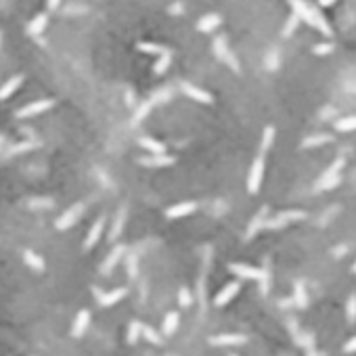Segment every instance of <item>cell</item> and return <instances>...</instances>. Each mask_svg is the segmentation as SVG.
Instances as JSON below:
<instances>
[{"instance_id":"4dcf8cb0","label":"cell","mask_w":356,"mask_h":356,"mask_svg":"<svg viewBox=\"0 0 356 356\" xmlns=\"http://www.w3.org/2000/svg\"><path fill=\"white\" fill-rule=\"evenodd\" d=\"M143 336V323L141 321H130L128 325V344H137Z\"/></svg>"},{"instance_id":"bcb514c9","label":"cell","mask_w":356,"mask_h":356,"mask_svg":"<svg viewBox=\"0 0 356 356\" xmlns=\"http://www.w3.org/2000/svg\"><path fill=\"white\" fill-rule=\"evenodd\" d=\"M338 0H319V5L321 7H331V5H336Z\"/></svg>"},{"instance_id":"6da1fadb","label":"cell","mask_w":356,"mask_h":356,"mask_svg":"<svg viewBox=\"0 0 356 356\" xmlns=\"http://www.w3.org/2000/svg\"><path fill=\"white\" fill-rule=\"evenodd\" d=\"M289 5H292L294 13H296L300 19H304L308 26H313L315 30H319V32L325 34V36H331V26L327 24L325 15H323L319 9L310 7L306 0H289Z\"/></svg>"},{"instance_id":"ba28073f","label":"cell","mask_w":356,"mask_h":356,"mask_svg":"<svg viewBox=\"0 0 356 356\" xmlns=\"http://www.w3.org/2000/svg\"><path fill=\"white\" fill-rule=\"evenodd\" d=\"M208 344L214 348H231V346L248 344V338L243 336V333H220V336H212L208 340Z\"/></svg>"},{"instance_id":"30bf717a","label":"cell","mask_w":356,"mask_h":356,"mask_svg":"<svg viewBox=\"0 0 356 356\" xmlns=\"http://www.w3.org/2000/svg\"><path fill=\"white\" fill-rule=\"evenodd\" d=\"M174 162H176V158L168 153H149L147 158L139 160V164L145 168H166V166H172Z\"/></svg>"},{"instance_id":"83f0119b","label":"cell","mask_w":356,"mask_h":356,"mask_svg":"<svg viewBox=\"0 0 356 356\" xmlns=\"http://www.w3.org/2000/svg\"><path fill=\"white\" fill-rule=\"evenodd\" d=\"M24 260H26V264L30 266V269H34V271H44V266H47V264H44V260L36 254V252H32V250H26L24 252Z\"/></svg>"},{"instance_id":"60d3db41","label":"cell","mask_w":356,"mask_h":356,"mask_svg":"<svg viewBox=\"0 0 356 356\" xmlns=\"http://www.w3.org/2000/svg\"><path fill=\"white\" fill-rule=\"evenodd\" d=\"M34 147H36V143H21V145H17V147L9 149V153H11V155H17V153H24V151H30V149H34Z\"/></svg>"},{"instance_id":"7c38bea8","label":"cell","mask_w":356,"mask_h":356,"mask_svg":"<svg viewBox=\"0 0 356 356\" xmlns=\"http://www.w3.org/2000/svg\"><path fill=\"white\" fill-rule=\"evenodd\" d=\"M266 220H269V208L258 210V214H254V218L250 220V225H248L246 239H254L262 229H266Z\"/></svg>"},{"instance_id":"ffe728a7","label":"cell","mask_w":356,"mask_h":356,"mask_svg":"<svg viewBox=\"0 0 356 356\" xmlns=\"http://www.w3.org/2000/svg\"><path fill=\"white\" fill-rule=\"evenodd\" d=\"M47 26H49V15L47 13H38L30 24H28V28H26V32L30 34V36H40L44 30H47Z\"/></svg>"},{"instance_id":"1f68e13d","label":"cell","mask_w":356,"mask_h":356,"mask_svg":"<svg viewBox=\"0 0 356 356\" xmlns=\"http://www.w3.org/2000/svg\"><path fill=\"white\" fill-rule=\"evenodd\" d=\"M275 143V126H266L264 128V135H262V145H260V153L269 151Z\"/></svg>"},{"instance_id":"74e56055","label":"cell","mask_w":356,"mask_h":356,"mask_svg":"<svg viewBox=\"0 0 356 356\" xmlns=\"http://www.w3.org/2000/svg\"><path fill=\"white\" fill-rule=\"evenodd\" d=\"M313 53L319 55V57H321V55H323V57H325V55H331V53H333V44H331V42H319V44H315V47H313Z\"/></svg>"},{"instance_id":"836d02e7","label":"cell","mask_w":356,"mask_h":356,"mask_svg":"<svg viewBox=\"0 0 356 356\" xmlns=\"http://www.w3.org/2000/svg\"><path fill=\"white\" fill-rule=\"evenodd\" d=\"M170 63H172V53H166V55H162L160 59H158V63L153 65V72L158 74V76H162L168 68H170Z\"/></svg>"},{"instance_id":"c3c4849f","label":"cell","mask_w":356,"mask_h":356,"mask_svg":"<svg viewBox=\"0 0 356 356\" xmlns=\"http://www.w3.org/2000/svg\"><path fill=\"white\" fill-rule=\"evenodd\" d=\"M350 271H352V273H354V275H356V262H354V264H352V269H350Z\"/></svg>"},{"instance_id":"f35d334b","label":"cell","mask_w":356,"mask_h":356,"mask_svg":"<svg viewBox=\"0 0 356 356\" xmlns=\"http://www.w3.org/2000/svg\"><path fill=\"white\" fill-rule=\"evenodd\" d=\"M346 317L348 321H354L356 319V294H352L348 298V304H346Z\"/></svg>"},{"instance_id":"f6af8a7d","label":"cell","mask_w":356,"mask_h":356,"mask_svg":"<svg viewBox=\"0 0 356 356\" xmlns=\"http://www.w3.org/2000/svg\"><path fill=\"white\" fill-rule=\"evenodd\" d=\"M346 254V248L342 246V248H336V250H333V256H336V258H342Z\"/></svg>"},{"instance_id":"3957f363","label":"cell","mask_w":356,"mask_h":356,"mask_svg":"<svg viewBox=\"0 0 356 356\" xmlns=\"http://www.w3.org/2000/svg\"><path fill=\"white\" fill-rule=\"evenodd\" d=\"M344 166H346V158H344V155H340V158L321 174V178H319L317 185H319L321 189H325V191H327V189H333V187L340 183V172L344 170Z\"/></svg>"},{"instance_id":"277c9868","label":"cell","mask_w":356,"mask_h":356,"mask_svg":"<svg viewBox=\"0 0 356 356\" xmlns=\"http://www.w3.org/2000/svg\"><path fill=\"white\" fill-rule=\"evenodd\" d=\"M306 218V212L302 210H287V212H279L277 216H269L266 220V229H273V231H279L283 229L285 225H292V222H300Z\"/></svg>"},{"instance_id":"603a6c76","label":"cell","mask_w":356,"mask_h":356,"mask_svg":"<svg viewBox=\"0 0 356 356\" xmlns=\"http://www.w3.org/2000/svg\"><path fill=\"white\" fill-rule=\"evenodd\" d=\"M139 51L145 53V55H153V57H162L166 53H172L170 49L162 47V44H155V42H141L139 44Z\"/></svg>"},{"instance_id":"52a82bcc","label":"cell","mask_w":356,"mask_h":356,"mask_svg":"<svg viewBox=\"0 0 356 356\" xmlns=\"http://www.w3.org/2000/svg\"><path fill=\"white\" fill-rule=\"evenodd\" d=\"M214 51H216V57H218L220 61H225L235 74L239 72V61H237V57L231 53V49H229V44H227V38H225V36H220V38L214 40Z\"/></svg>"},{"instance_id":"cb8c5ba5","label":"cell","mask_w":356,"mask_h":356,"mask_svg":"<svg viewBox=\"0 0 356 356\" xmlns=\"http://www.w3.org/2000/svg\"><path fill=\"white\" fill-rule=\"evenodd\" d=\"M302 350H306V352H313L315 350V346H317V342H315V336H313V333H310V331H304L302 329V333H300V336L294 340Z\"/></svg>"},{"instance_id":"e575fe53","label":"cell","mask_w":356,"mask_h":356,"mask_svg":"<svg viewBox=\"0 0 356 356\" xmlns=\"http://www.w3.org/2000/svg\"><path fill=\"white\" fill-rule=\"evenodd\" d=\"M300 17L296 15V13H292V15H289V19H287V24H285V28H283V36L285 38H289V36H292L296 30H298V26H300Z\"/></svg>"},{"instance_id":"2e32d148","label":"cell","mask_w":356,"mask_h":356,"mask_svg":"<svg viewBox=\"0 0 356 356\" xmlns=\"http://www.w3.org/2000/svg\"><path fill=\"white\" fill-rule=\"evenodd\" d=\"M195 210H197V204L195 202H181V204H174L172 208L166 210V218H170V220L185 218V216L193 214Z\"/></svg>"},{"instance_id":"8d00e7d4","label":"cell","mask_w":356,"mask_h":356,"mask_svg":"<svg viewBox=\"0 0 356 356\" xmlns=\"http://www.w3.org/2000/svg\"><path fill=\"white\" fill-rule=\"evenodd\" d=\"M178 302H181L183 308H189L193 304V292L187 287H181V292H178Z\"/></svg>"},{"instance_id":"7402d4cb","label":"cell","mask_w":356,"mask_h":356,"mask_svg":"<svg viewBox=\"0 0 356 356\" xmlns=\"http://www.w3.org/2000/svg\"><path fill=\"white\" fill-rule=\"evenodd\" d=\"M24 84V76H13L11 80H7L3 86H0V101H5V99H9L17 88Z\"/></svg>"},{"instance_id":"44dd1931","label":"cell","mask_w":356,"mask_h":356,"mask_svg":"<svg viewBox=\"0 0 356 356\" xmlns=\"http://www.w3.org/2000/svg\"><path fill=\"white\" fill-rule=\"evenodd\" d=\"M178 325H181V315L176 313V310H170L164 319V325H162V333L166 338H172L174 333L178 331Z\"/></svg>"},{"instance_id":"d6986e66","label":"cell","mask_w":356,"mask_h":356,"mask_svg":"<svg viewBox=\"0 0 356 356\" xmlns=\"http://www.w3.org/2000/svg\"><path fill=\"white\" fill-rule=\"evenodd\" d=\"M220 24H222V17L216 15V13H210V15H204L197 21V30L208 34V32H214L216 28H220Z\"/></svg>"},{"instance_id":"8992f818","label":"cell","mask_w":356,"mask_h":356,"mask_svg":"<svg viewBox=\"0 0 356 356\" xmlns=\"http://www.w3.org/2000/svg\"><path fill=\"white\" fill-rule=\"evenodd\" d=\"M53 105H55V101H53V99H40V101H32V103H28L26 107L17 109L15 118H19V120L34 118V116H38V114H44V111H49Z\"/></svg>"},{"instance_id":"7bdbcfd3","label":"cell","mask_w":356,"mask_h":356,"mask_svg":"<svg viewBox=\"0 0 356 356\" xmlns=\"http://www.w3.org/2000/svg\"><path fill=\"white\" fill-rule=\"evenodd\" d=\"M344 352L346 354H352V352H356V338H350L346 344H344Z\"/></svg>"},{"instance_id":"d6a6232c","label":"cell","mask_w":356,"mask_h":356,"mask_svg":"<svg viewBox=\"0 0 356 356\" xmlns=\"http://www.w3.org/2000/svg\"><path fill=\"white\" fill-rule=\"evenodd\" d=\"M336 130L338 132H352L356 130V116H348V118H342L336 122Z\"/></svg>"},{"instance_id":"d4e9b609","label":"cell","mask_w":356,"mask_h":356,"mask_svg":"<svg viewBox=\"0 0 356 356\" xmlns=\"http://www.w3.org/2000/svg\"><path fill=\"white\" fill-rule=\"evenodd\" d=\"M143 338L149 344H153V346H162L164 344V333H160L158 329H153L149 325H143Z\"/></svg>"},{"instance_id":"5b68a950","label":"cell","mask_w":356,"mask_h":356,"mask_svg":"<svg viewBox=\"0 0 356 356\" xmlns=\"http://www.w3.org/2000/svg\"><path fill=\"white\" fill-rule=\"evenodd\" d=\"M84 210H86V206L82 204V202H78V204H74L70 210H65L59 218H57V222H55V227H57V231H68V229H72L76 222L82 218V214H84Z\"/></svg>"},{"instance_id":"b9f144b4","label":"cell","mask_w":356,"mask_h":356,"mask_svg":"<svg viewBox=\"0 0 356 356\" xmlns=\"http://www.w3.org/2000/svg\"><path fill=\"white\" fill-rule=\"evenodd\" d=\"M53 202L51 199H32L30 202V208H51Z\"/></svg>"},{"instance_id":"f1b7e54d","label":"cell","mask_w":356,"mask_h":356,"mask_svg":"<svg viewBox=\"0 0 356 356\" xmlns=\"http://www.w3.org/2000/svg\"><path fill=\"white\" fill-rule=\"evenodd\" d=\"M331 141H333V137H329V135H313V137H306V139L302 141V147H304V149L321 147V145H327V143H331Z\"/></svg>"},{"instance_id":"f546056e","label":"cell","mask_w":356,"mask_h":356,"mask_svg":"<svg viewBox=\"0 0 356 356\" xmlns=\"http://www.w3.org/2000/svg\"><path fill=\"white\" fill-rule=\"evenodd\" d=\"M151 107H153V101H145V103H141L137 109H135V116H132V126H137V124H141L147 116H149V111H151Z\"/></svg>"},{"instance_id":"7dc6e473","label":"cell","mask_w":356,"mask_h":356,"mask_svg":"<svg viewBox=\"0 0 356 356\" xmlns=\"http://www.w3.org/2000/svg\"><path fill=\"white\" fill-rule=\"evenodd\" d=\"M306 356H323V352H317V350H313V352H308Z\"/></svg>"},{"instance_id":"4fadbf2b","label":"cell","mask_w":356,"mask_h":356,"mask_svg":"<svg viewBox=\"0 0 356 356\" xmlns=\"http://www.w3.org/2000/svg\"><path fill=\"white\" fill-rule=\"evenodd\" d=\"M181 91H183L187 97H191L193 101H197V103H206V105H212V103H214V97H212L208 91H204V88L195 86V84L185 82V84L181 86Z\"/></svg>"},{"instance_id":"8fae6325","label":"cell","mask_w":356,"mask_h":356,"mask_svg":"<svg viewBox=\"0 0 356 356\" xmlns=\"http://www.w3.org/2000/svg\"><path fill=\"white\" fill-rule=\"evenodd\" d=\"M239 289H241V285L237 283V281H233V283H227L225 287L220 289V292L214 296V306H218V308H222V306H227L229 302H233L235 300V296L239 294Z\"/></svg>"},{"instance_id":"ab89813d","label":"cell","mask_w":356,"mask_h":356,"mask_svg":"<svg viewBox=\"0 0 356 356\" xmlns=\"http://www.w3.org/2000/svg\"><path fill=\"white\" fill-rule=\"evenodd\" d=\"M170 97H172V91H170V88H166V91L155 93V95L151 97V101H153V103H164V101H168Z\"/></svg>"},{"instance_id":"ee69618b","label":"cell","mask_w":356,"mask_h":356,"mask_svg":"<svg viewBox=\"0 0 356 356\" xmlns=\"http://www.w3.org/2000/svg\"><path fill=\"white\" fill-rule=\"evenodd\" d=\"M49 3V11H57L61 7V0H47Z\"/></svg>"},{"instance_id":"4316f807","label":"cell","mask_w":356,"mask_h":356,"mask_svg":"<svg viewBox=\"0 0 356 356\" xmlns=\"http://www.w3.org/2000/svg\"><path fill=\"white\" fill-rule=\"evenodd\" d=\"M294 302L300 308L308 306V292H306V287H304L302 281H296V285H294Z\"/></svg>"},{"instance_id":"7a4b0ae2","label":"cell","mask_w":356,"mask_h":356,"mask_svg":"<svg viewBox=\"0 0 356 356\" xmlns=\"http://www.w3.org/2000/svg\"><path fill=\"white\" fill-rule=\"evenodd\" d=\"M264 170H266V162H264V153H260L258 158L252 162L250 166V174H248V193L256 195L262 187L264 181Z\"/></svg>"},{"instance_id":"5bb4252c","label":"cell","mask_w":356,"mask_h":356,"mask_svg":"<svg viewBox=\"0 0 356 356\" xmlns=\"http://www.w3.org/2000/svg\"><path fill=\"white\" fill-rule=\"evenodd\" d=\"M124 254H126V246H116L114 250L109 252V256L105 258V262L101 264V273H103V275H109V273L120 264V260L124 258Z\"/></svg>"},{"instance_id":"484cf974","label":"cell","mask_w":356,"mask_h":356,"mask_svg":"<svg viewBox=\"0 0 356 356\" xmlns=\"http://www.w3.org/2000/svg\"><path fill=\"white\" fill-rule=\"evenodd\" d=\"M139 145H141L143 149H147L149 153H166V145L160 143V141H155V139H151V137L139 139Z\"/></svg>"},{"instance_id":"e0dca14e","label":"cell","mask_w":356,"mask_h":356,"mask_svg":"<svg viewBox=\"0 0 356 356\" xmlns=\"http://www.w3.org/2000/svg\"><path fill=\"white\" fill-rule=\"evenodd\" d=\"M126 218H128V208L122 206L118 210L116 218H114V225H111V229H109V241H118V237L122 235V231L126 227Z\"/></svg>"},{"instance_id":"d590c367","label":"cell","mask_w":356,"mask_h":356,"mask_svg":"<svg viewBox=\"0 0 356 356\" xmlns=\"http://www.w3.org/2000/svg\"><path fill=\"white\" fill-rule=\"evenodd\" d=\"M126 271H128V277L130 279H137L139 277V258L135 254H130L126 258Z\"/></svg>"},{"instance_id":"681fc988","label":"cell","mask_w":356,"mask_h":356,"mask_svg":"<svg viewBox=\"0 0 356 356\" xmlns=\"http://www.w3.org/2000/svg\"><path fill=\"white\" fill-rule=\"evenodd\" d=\"M231 356H237V354H231Z\"/></svg>"},{"instance_id":"9c48e42d","label":"cell","mask_w":356,"mask_h":356,"mask_svg":"<svg viewBox=\"0 0 356 356\" xmlns=\"http://www.w3.org/2000/svg\"><path fill=\"white\" fill-rule=\"evenodd\" d=\"M93 294H95V298H97V302H99L101 306L109 308V306L118 304L120 300H124L126 294H128V289H126V287H118V289H111V292H101V289L93 287Z\"/></svg>"},{"instance_id":"ac0fdd59","label":"cell","mask_w":356,"mask_h":356,"mask_svg":"<svg viewBox=\"0 0 356 356\" xmlns=\"http://www.w3.org/2000/svg\"><path fill=\"white\" fill-rule=\"evenodd\" d=\"M88 325H91V310H80L78 313V317H76V321H74V325H72V336L74 338H82L84 333H86V329H88Z\"/></svg>"},{"instance_id":"9a60e30c","label":"cell","mask_w":356,"mask_h":356,"mask_svg":"<svg viewBox=\"0 0 356 356\" xmlns=\"http://www.w3.org/2000/svg\"><path fill=\"white\" fill-rule=\"evenodd\" d=\"M103 229H105V216H99V218L95 220V225L91 227V231H88V235H86L84 250H93V248L97 246L99 239H101V235H103Z\"/></svg>"}]
</instances>
